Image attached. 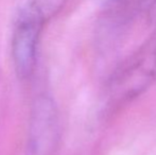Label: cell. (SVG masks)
I'll return each mask as SVG.
<instances>
[{
  "label": "cell",
  "instance_id": "3",
  "mask_svg": "<svg viewBox=\"0 0 156 155\" xmlns=\"http://www.w3.org/2000/svg\"><path fill=\"white\" fill-rule=\"evenodd\" d=\"M46 21L23 6L19 13L12 36V58L17 77L30 78L36 66L39 39Z\"/></svg>",
  "mask_w": 156,
  "mask_h": 155
},
{
  "label": "cell",
  "instance_id": "5",
  "mask_svg": "<svg viewBox=\"0 0 156 155\" xmlns=\"http://www.w3.org/2000/svg\"><path fill=\"white\" fill-rule=\"evenodd\" d=\"M99 1H100V3L103 5V8H104L105 10H107V9H111V8H113V6H116V5H118V4L122 3L125 0H99Z\"/></svg>",
  "mask_w": 156,
  "mask_h": 155
},
{
  "label": "cell",
  "instance_id": "1",
  "mask_svg": "<svg viewBox=\"0 0 156 155\" xmlns=\"http://www.w3.org/2000/svg\"><path fill=\"white\" fill-rule=\"evenodd\" d=\"M156 82V28L149 38L111 76L105 108L112 114L139 98Z\"/></svg>",
  "mask_w": 156,
  "mask_h": 155
},
{
  "label": "cell",
  "instance_id": "4",
  "mask_svg": "<svg viewBox=\"0 0 156 155\" xmlns=\"http://www.w3.org/2000/svg\"><path fill=\"white\" fill-rule=\"evenodd\" d=\"M67 0H29L25 4L47 23L64 8Z\"/></svg>",
  "mask_w": 156,
  "mask_h": 155
},
{
  "label": "cell",
  "instance_id": "2",
  "mask_svg": "<svg viewBox=\"0 0 156 155\" xmlns=\"http://www.w3.org/2000/svg\"><path fill=\"white\" fill-rule=\"evenodd\" d=\"M61 119L51 97L41 95L33 102L27 155H55L61 140Z\"/></svg>",
  "mask_w": 156,
  "mask_h": 155
}]
</instances>
